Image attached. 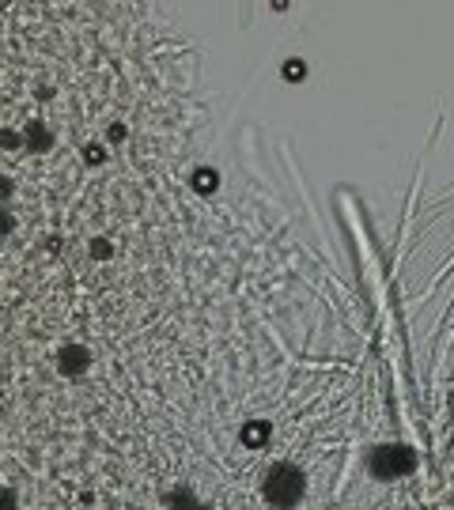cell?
<instances>
[{
  "instance_id": "1",
  "label": "cell",
  "mask_w": 454,
  "mask_h": 510,
  "mask_svg": "<svg viewBox=\"0 0 454 510\" xmlns=\"http://www.w3.org/2000/svg\"><path fill=\"white\" fill-rule=\"evenodd\" d=\"M303 487H307V480H303L299 469H292V465H277V469L265 476V499L277 502V507H292V502H299Z\"/></svg>"
},
{
  "instance_id": "2",
  "label": "cell",
  "mask_w": 454,
  "mask_h": 510,
  "mask_svg": "<svg viewBox=\"0 0 454 510\" xmlns=\"http://www.w3.org/2000/svg\"><path fill=\"white\" fill-rule=\"evenodd\" d=\"M416 469V457L409 446H378L371 454V472L378 480H398V476H409Z\"/></svg>"
},
{
  "instance_id": "3",
  "label": "cell",
  "mask_w": 454,
  "mask_h": 510,
  "mask_svg": "<svg viewBox=\"0 0 454 510\" xmlns=\"http://www.w3.org/2000/svg\"><path fill=\"white\" fill-rule=\"evenodd\" d=\"M57 363H61L65 374H80L87 367V351L80 348V344H69V348L61 351V359H57Z\"/></svg>"
},
{
  "instance_id": "4",
  "label": "cell",
  "mask_w": 454,
  "mask_h": 510,
  "mask_svg": "<svg viewBox=\"0 0 454 510\" xmlns=\"http://www.w3.org/2000/svg\"><path fill=\"white\" fill-rule=\"evenodd\" d=\"M265 439H269V424H247L242 427V442H247V446H265Z\"/></svg>"
},
{
  "instance_id": "5",
  "label": "cell",
  "mask_w": 454,
  "mask_h": 510,
  "mask_svg": "<svg viewBox=\"0 0 454 510\" xmlns=\"http://www.w3.org/2000/svg\"><path fill=\"white\" fill-rule=\"evenodd\" d=\"M216 185H220V174H216V170H197V174H193V189L197 193H212Z\"/></svg>"
},
{
  "instance_id": "6",
  "label": "cell",
  "mask_w": 454,
  "mask_h": 510,
  "mask_svg": "<svg viewBox=\"0 0 454 510\" xmlns=\"http://www.w3.org/2000/svg\"><path fill=\"white\" fill-rule=\"evenodd\" d=\"M27 144L31 148H49V132L42 129V125H31V129H27Z\"/></svg>"
},
{
  "instance_id": "7",
  "label": "cell",
  "mask_w": 454,
  "mask_h": 510,
  "mask_svg": "<svg viewBox=\"0 0 454 510\" xmlns=\"http://www.w3.org/2000/svg\"><path fill=\"white\" fill-rule=\"evenodd\" d=\"M303 76H307V65H303V61H288V65H284V80H292V84H299Z\"/></svg>"
},
{
  "instance_id": "8",
  "label": "cell",
  "mask_w": 454,
  "mask_h": 510,
  "mask_svg": "<svg viewBox=\"0 0 454 510\" xmlns=\"http://www.w3.org/2000/svg\"><path fill=\"white\" fill-rule=\"evenodd\" d=\"M84 159H87V163H102V148L87 144V148H84Z\"/></svg>"
}]
</instances>
